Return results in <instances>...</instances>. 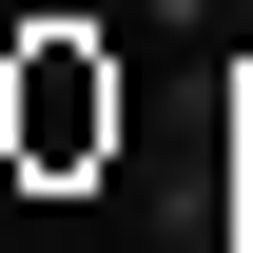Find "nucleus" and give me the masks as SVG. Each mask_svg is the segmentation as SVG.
Segmentation results:
<instances>
[{
    "label": "nucleus",
    "instance_id": "obj_2",
    "mask_svg": "<svg viewBox=\"0 0 253 253\" xmlns=\"http://www.w3.org/2000/svg\"><path fill=\"white\" fill-rule=\"evenodd\" d=\"M136 20H175V39H214V20H234V0H136Z\"/></svg>",
    "mask_w": 253,
    "mask_h": 253
},
{
    "label": "nucleus",
    "instance_id": "obj_3",
    "mask_svg": "<svg viewBox=\"0 0 253 253\" xmlns=\"http://www.w3.org/2000/svg\"><path fill=\"white\" fill-rule=\"evenodd\" d=\"M78 20H136V0H78Z\"/></svg>",
    "mask_w": 253,
    "mask_h": 253
},
{
    "label": "nucleus",
    "instance_id": "obj_1",
    "mask_svg": "<svg viewBox=\"0 0 253 253\" xmlns=\"http://www.w3.org/2000/svg\"><path fill=\"white\" fill-rule=\"evenodd\" d=\"M20 136H39V156L117 136V78H97V20H78V0H39V59H20Z\"/></svg>",
    "mask_w": 253,
    "mask_h": 253
},
{
    "label": "nucleus",
    "instance_id": "obj_4",
    "mask_svg": "<svg viewBox=\"0 0 253 253\" xmlns=\"http://www.w3.org/2000/svg\"><path fill=\"white\" fill-rule=\"evenodd\" d=\"M234 20H253V0H234Z\"/></svg>",
    "mask_w": 253,
    "mask_h": 253
}]
</instances>
